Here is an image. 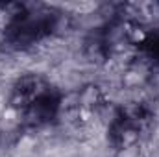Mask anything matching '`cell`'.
Wrapping results in <instances>:
<instances>
[{
  "mask_svg": "<svg viewBox=\"0 0 159 157\" xmlns=\"http://www.w3.org/2000/svg\"><path fill=\"white\" fill-rule=\"evenodd\" d=\"M148 122H150V111L146 107L120 109L109 126L107 139L113 144V148L126 150L139 141V137L146 129Z\"/></svg>",
  "mask_w": 159,
  "mask_h": 157,
  "instance_id": "obj_3",
  "label": "cell"
},
{
  "mask_svg": "<svg viewBox=\"0 0 159 157\" xmlns=\"http://www.w3.org/2000/svg\"><path fill=\"white\" fill-rule=\"evenodd\" d=\"M61 91L41 74H26L15 81L9 104L19 111L24 128L37 129L54 122L61 109Z\"/></svg>",
  "mask_w": 159,
  "mask_h": 157,
  "instance_id": "obj_1",
  "label": "cell"
},
{
  "mask_svg": "<svg viewBox=\"0 0 159 157\" xmlns=\"http://www.w3.org/2000/svg\"><path fill=\"white\" fill-rule=\"evenodd\" d=\"M141 48H143V52H144L152 61L159 63V30L148 34V35L144 37V41L141 43Z\"/></svg>",
  "mask_w": 159,
  "mask_h": 157,
  "instance_id": "obj_4",
  "label": "cell"
},
{
  "mask_svg": "<svg viewBox=\"0 0 159 157\" xmlns=\"http://www.w3.org/2000/svg\"><path fill=\"white\" fill-rule=\"evenodd\" d=\"M59 24V11L50 6H20L4 26L2 50L22 52L50 37Z\"/></svg>",
  "mask_w": 159,
  "mask_h": 157,
  "instance_id": "obj_2",
  "label": "cell"
}]
</instances>
